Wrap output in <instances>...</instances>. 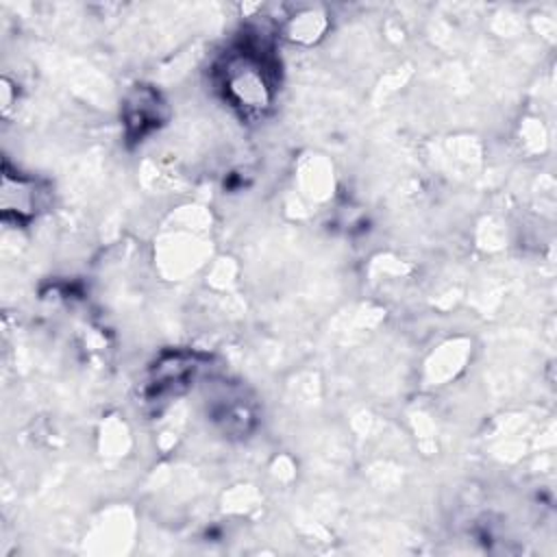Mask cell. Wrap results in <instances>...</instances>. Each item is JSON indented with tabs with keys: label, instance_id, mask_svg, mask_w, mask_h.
<instances>
[{
	"label": "cell",
	"instance_id": "obj_1",
	"mask_svg": "<svg viewBox=\"0 0 557 557\" xmlns=\"http://www.w3.org/2000/svg\"><path fill=\"white\" fill-rule=\"evenodd\" d=\"M224 89L237 107L244 109H263L270 102V87L265 81V70L261 59H255L250 52L228 61L224 72Z\"/></svg>",
	"mask_w": 557,
	"mask_h": 557
}]
</instances>
